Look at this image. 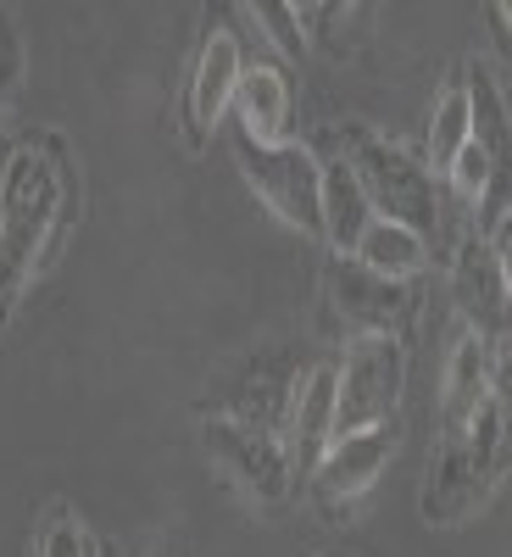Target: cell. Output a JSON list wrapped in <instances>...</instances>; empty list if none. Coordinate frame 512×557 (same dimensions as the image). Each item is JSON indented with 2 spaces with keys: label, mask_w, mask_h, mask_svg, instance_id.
Wrapping results in <instances>:
<instances>
[{
  "label": "cell",
  "mask_w": 512,
  "mask_h": 557,
  "mask_svg": "<svg viewBox=\"0 0 512 557\" xmlns=\"http://www.w3.org/2000/svg\"><path fill=\"white\" fill-rule=\"evenodd\" d=\"M469 107H474V146L485 151L490 162V201H485V218H507L512 207V123H507V101H501V89L496 78L469 62Z\"/></svg>",
  "instance_id": "10"
},
{
  "label": "cell",
  "mask_w": 512,
  "mask_h": 557,
  "mask_svg": "<svg viewBox=\"0 0 512 557\" xmlns=\"http://www.w3.org/2000/svg\"><path fill=\"white\" fill-rule=\"evenodd\" d=\"M362 268H374V273H385V278H407L429 262V240L424 235H412L407 223H390V218H374L367 223V235L357 240V251H351Z\"/></svg>",
  "instance_id": "16"
},
{
  "label": "cell",
  "mask_w": 512,
  "mask_h": 557,
  "mask_svg": "<svg viewBox=\"0 0 512 557\" xmlns=\"http://www.w3.org/2000/svg\"><path fill=\"white\" fill-rule=\"evenodd\" d=\"M235 157L251 190L285 218L301 235H323V162L307 146H257V139L235 134Z\"/></svg>",
  "instance_id": "4"
},
{
  "label": "cell",
  "mask_w": 512,
  "mask_h": 557,
  "mask_svg": "<svg viewBox=\"0 0 512 557\" xmlns=\"http://www.w3.org/2000/svg\"><path fill=\"white\" fill-rule=\"evenodd\" d=\"M39 557H89V541H84V530L73 519H57L51 530H45V541H39Z\"/></svg>",
  "instance_id": "21"
},
{
  "label": "cell",
  "mask_w": 512,
  "mask_h": 557,
  "mask_svg": "<svg viewBox=\"0 0 512 557\" xmlns=\"http://www.w3.org/2000/svg\"><path fill=\"white\" fill-rule=\"evenodd\" d=\"M390 451H396V430L390 424L357 430V435H335L329 451L317 457V491L329 502H357L367 485L385 474Z\"/></svg>",
  "instance_id": "11"
},
{
  "label": "cell",
  "mask_w": 512,
  "mask_h": 557,
  "mask_svg": "<svg viewBox=\"0 0 512 557\" xmlns=\"http://www.w3.org/2000/svg\"><path fill=\"white\" fill-rule=\"evenodd\" d=\"M485 17H490V28H496V45L512 57V0H496V7H490Z\"/></svg>",
  "instance_id": "23"
},
{
  "label": "cell",
  "mask_w": 512,
  "mask_h": 557,
  "mask_svg": "<svg viewBox=\"0 0 512 557\" xmlns=\"http://www.w3.org/2000/svg\"><path fill=\"white\" fill-rule=\"evenodd\" d=\"M240 73H246L240 34L223 28V23H207V39H201L196 67H190V96H184V134H190V146H207V134L217 128L223 107L235 101Z\"/></svg>",
  "instance_id": "8"
},
{
  "label": "cell",
  "mask_w": 512,
  "mask_h": 557,
  "mask_svg": "<svg viewBox=\"0 0 512 557\" xmlns=\"http://www.w3.org/2000/svg\"><path fill=\"white\" fill-rule=\"evenodd\" d=\"M367 223H374V201H367L351 162L346 157L323 162V240H329L340 257H351L357 240L367 235Z\"/></svg>",
  "instance_id": "15"
},
{
  "label": "cell",
  "mask_w": 512,
  "mask_h": 557,
  "mask_svg": "<svg viewBox=\"0 0 512 557\" xmlns=\"http://www.w3.org/2000/svg\"><path fill=\"white\" fill-rule=\"evenodd\" d=\"M496 262H501V285H507V307H512V212L496 223V240H490Z\"/></svg>",
  "instance_id": "22"
},
{
  "label": "cell",
  "mask_w": 512,
  "mask_h": 557,
  "mask_svg": "<svg viewBox=\"0 0 512 557\" xmlns=\"http://www.w3.org/2000/svg\"><path fill=\"white\" fill-rule=\"evenodd\" d=\"M235 117L240 134L257 146H285V123H290V78L278 62H251L235 84Z\"/></svg>",
  "instance_id": "13"
},
{
  "label": "cell",
  "mask_w": 512,
  "mask_h": 557,
  "mask_svg": "<svg viewBox=\"0 0 512 557\" xmlns=\"http://www.w3.org/2000/svg\"><path fill=\"white\" fill-rule=\"evenodd\" d=\"M207 451L228 469V480H240L246 496L257 502H285L290 496V446L273 441L257 424H240V418H212L207 424Z\"/></svg>",
  "instance_id": "6"
},
{
  "label": "cell",
  "mask_w": 512,
  "mask_h": 557,
  "mask_svg": "<svg viewBox=\"0 0 512 557\" xmlns=\"http://www.w3.org/2000/svg\"><path fill=\"white\" fill-rule=\"evenodd\" d=\"M485 407H490V346L479 335H457V346L446 357V380H440V430H446V441L469 435Z\"/></svg>",
  "instance_id": "12"
},
{
  "label": "cell",
  "mask_w": 512,
  "mask_h": 557,
  "mask_svg": "<svg viewBox=\"0 0 512 557\" xmlns=\"http://www.w3.org/2000/svg\"><path fill=\"white\" fill-rule=\"evenodd\" d=\"M329 296L340 318H351L362 335H396V323L412 318V290L401 278H385L374 268H362L357 257H340L329 273Z\"/></svg>",
  "instance_id": "9"
},
{
  "label": "cell",
  "mask_w": 512,
  "mask_h": 557,
  "mask_svg": "<svg viewBox=\"0 0 512 557\" xmlns=\"http://www.w3.org/2000/svg\"><path fill=\"white\" fill-rule=\"evenodd\" d=\"M335 407H340V368L335 362H317L312 374L296 385V401H290V451L301 462H312L329 451L335 441Z\"/></svg>",
  "instance_id": "14"
},
{
  "label": "cell",
  "mask_w": 512,
  "mask_h": 557,
  "mask_svg": "<svg viewBox=\"0 0 512 557\" xmlns=\"http://www.w3.org/2000/svg\"><path fill=\"white\" fill-rule=\"evenodd\" d=\"M490 407H496L501 435H507V446H512V346H501L496 362H490Z\"/></svg>",
  "instance_id": "20"
},
{
  "label": "cell",
  "mask_w": 512,
  "mask_h": 557,
  "mask_svg": "<svg viewBox=\"0 0 512 557\" xmlns=\"http://www.w3.org/2000/svg\"><path fill=\"white\" fill-rule=\"evenodd\" d=\"M251 17L273 28L267 39H273L278 51H285V57H307V34H301V7H285V0H257V7H251Z\"/></svg>",
  "instance_id": "18"
},
{
  "label": "cell",
  "mask_w": 512,
  "mask_h": 557,
  "mask_svg": "<svg viewBox=\"0 0 512 557\" xmlns=\"http://www.w3.org/2000/svg\"><path fill=\"white\" fill-rule=\"evenodd\" d=\"M340 157L351 162V173L362 178L367 201H374V218L407 223L412 235H435L440 228V196H435V173L407 157L390 139L367 134V128H346L340 134Z\"/></svg>",
  "instance_id": "2"
},
{
  "label": "cell",
  "mask_w": 512,
  "mask_h": 557,
  "mask_svg": "<svg viewBox=\"0 0 512 557\" xmlns=\"http://www.w3.org/2000/svg\"><path fill=\"white\" fill-rule=\"evenodd\" d=\"M501 446H507V435H501L496 407H485L474 418L469 435L440 446V457L429 462V485H424V519L429 524H457L474 513L496 480V469H501Z\"/></svg>",
  "instance_id": "3"
},
{
  "label": "cell",
  "mask_w": 512,
  "mask_h": 557,
  "mask_svg": "<svg viewBox=\"0 0 512 557\" xmlns=\"http://www.w3.org/2000/svg\"><path fill=\"white\" fill-rule=\"evenodd\" d=\"M451 296L457 312L469 323V335H479L485 346H512V307H507V285H501V262L490 251V240H462L457 262H451Z\"/></svg>",
  "instance_id": "7"
},
{
  "label": "cell",
  "mask_w": 512,
  "mask_h": 557,
  "mask_svg": "<svg viewBox=\"0 0 512 557\" xmlns=\"http://www.w3.org/2000/svg\"><path fill=\"white\" fill-rule=\"evenodd\" d=\"M17 89H23V34L12 7H0V112L17 101Z\"/></svg>",
  "instance_id": "19"
},
{
  "label": "cell",
  "mask_w": 512,
  "mask_h": 557,
  "mask_svg": "<svg viewBox=\"0 0 512 557\" xmlns=\"http://www.w3.org/2000/svg\"><path fill=\"white\" fill-rule=\"evenodd\" d=\"M474 139V107H469V84H451L435 117H429V168L451 173V162L462 157V146Z\"/></svg>",
  "instance_id": "17"
},
{
  "label": "cell",
  "mask_w": 512,
  "mask_h": 557,
  "mask_svg": "<svg viewBox=\"0 0 512 557\" xmlns=\"http://www.w3.org/2000/svg\"><path fill=\"white\" fill-rule=\"evenodd\" d=\"M401 380H407V357L396 335H357L346 346V368H340V407H335V435H357L390 424V412L401 401Z\"/></svg>",
  "instance_id": "5"
},
{
  "label": "cell",
  "mask_w": 512,
  "mask_h": 557,
  "mask_svg": "<svg viewBox=\"0 0 512 557\" xmlns=\"http://www.w3.org/2000/svg\"><path fill=\"white\" fill-rule=\"evenodd\" d=\"M67 201V162L57 139H23L0 168V323H12L34 268Z\"/></svg>",
  "instance_id": "1"
}]
</instances>
